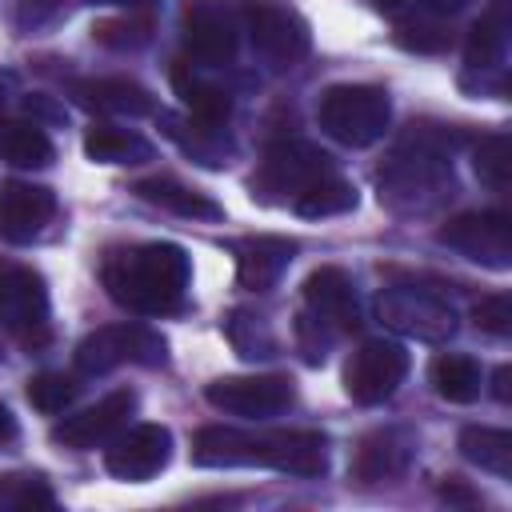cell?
Masks as SVG:
<instances>
[{"instance_id":"cell-1","label":"cell","mask_w":512,"mask_h":512,"mask_svg":"<svg viewBox=\"0 0 512 512\" xmlns=\"http://www.w3.org/2000/svg\"><path fill=\"white\" fill-rule=\"evenodd\" d=\"M192 460L204 468H276L292 476H320L328 468V440L320 432H240L200 428Z\"/></svg>"},{"instance_id":"cell-2","label":"cell","mask_w":512,"mask_h":512,"mask_svg":"<svg viewBox=\"0 0 512 512\" xmlns=\"http://www.w3.org/2000/svg\"><path fill=\"white\" fill-rule=\"evenodd\" d=\"M188 252L180 244L156 240V244H136L124 252H112L104 260V288L108 296L136 312V316H164L180 308L188 292Z\"/></svg>"},{"instance_id":"cell-3","label":"cell","mask_w":512,"mask_h":512,"mask_svg":"<svg viewBox=\"0 0 512 512\" xmlns=\"http://www.w3.org/2000/svg\"><path fill=\"white\" fill-rule=\"evenodd\" d=\"M320 128L344 148L376 144L392 124V100L376 84H336L320 96Z\"/></svg>"},{"instance_id":"cell-4","label":"cell","mask_w":512,"mask_h":512,"mask_svg":"<svg viewBox=\"0 0 512 512\" xmlns=\"http://www.w3.org/2000/svg\"><path fill=\"white\" fill-rule=\"evenodd\" d=\"M244 32L272 68H292L308 56V20L288 0H244Z\"/></svg>"},{"instance_id":"cell-5","label":"cell","mask_w":512,"mask_h":512,"mask_svg":"<svg viewBox=\"0 0 512 512\" xmlns=\"http://www.w3.org/2000/svg\"><path fill=\"white\" fill-rule=\"evenodd\" d=\"M376 312L388 328L404 332V336H416V340H448L456 332V308L432 292V288H420V284H392L380 292L376 300Z\"/></svg>"},{"instance_id":"cell-6","label":"cell","mask_w":512,"mask_h":512,"mask_svg":"<svg viewBox=\"0 0 512 512\" xmlns=\"http://www.w3.org/2000/svg\"><path fill=\"white\" fill-rule=\"evenodd\" d=\"M120 364H164V340L144 324H104L76 344V368L88 376Z\"/></svg>"},{"instance_id":"cell-7","label":"cell","mask_w":512,"mask_h":512,"mask_svg":"<svg viewBox=\"0 0 512 512\" xmlns=\"http://www.w3.org/2000/svg\"><path fill=\"white\" fill-rule=\"evenodd\" d=\"M436 240L448 244L452 252L484 264V268H496V272H504L512 264V224L500 208L460 212L436 232Z\"/></svg>"},{"instance_id":"cell-8","label":"cell","mask_w":512,"mask_h":512,"mask_svg":"<svg viewBox=\"0 0 512 512\" xmlns=\"http://www.w3.org/2000/svg\"><path fill=\"white\" fill-rule=\"evenodd\" d=\"M0 328L20 344L48 340V288L32 268H0Z\"/></svg>"},{"instance_id":"cell-9","label":"cell","mask_w":512,"mask_h":512,"mask_svg":"<svg viewBox=\"0 0 512 512\" xmlns=\"http://www.w3.org/2000/svg\"><path fill=\"white\" fill-rule=\"evenodd\" d=\"M328 172H332L328 152H320L308 140H280L264 152L252 188H260V196H292L296 200L308 184H316Z\"/></svg>"},{"instance_id":"cell-10","label":"cell","mask_w":512,"mask_h":512,"mask_svg":"<svg viewBox=\"0 0 512 512\" xmlns=\"http://www.w3.org/2000/svg\"><path fill=\"white\" fill-rule=\"evenodd\" d=\"M408 376V352L396 340H368L344 368V392L356 404H384Z\"/></svg>"},{"instance_id":"cell-11","label":"cell","mask_w":512,"mask_h":512,"mask_svg":"<svg viewBox=\"0 0 512 512\" xmlns=\"http://www.w3.org/2000/svg\"><path fill=\"white\" fill-rule=\"evenodd\" d=\"M208 404L228 412V416H244V420H272L284 408H292L296 388L288 376H224L212 380L204 388Z\"/></svg>"},{"instance_id":"cell-12","label":"cell","mask_w":512,"mask_h":512,"mask_svg":"<svg viewBox=\"0 0 512 512\" xmlns=\"http://www.w3.org/2000/svg\"><path fill=\"white\" fill-rule=\"evenodd\" d=\"M300 328H316V332H324V340L332 332H356L360 328L356 292H352V280L340 268H316L304 280V320H300Z\"/></svg>"},{"instance_id":"cell-13","label":"cell","mask_w":512,"mask_h":512,"mask_svg":"<svg viewBox=\"0 0 512 512\" xmlns=\"http://www.w3.org/2000/svg\"><path fill=\"white\" fill-rule=\"evenodd\" d=\"M184 48L212 68H224L236 60V20L220 0H188L180 12Z\"/></svg>"},{"instance_id":"cell-14","label":"cell","mask_w":512,"mask_h":512,"mask_svg":"<svg viewBox=\"0 0 512 512\" xmlns=\"http://www.w3.org/2000/svg\"><path fill=\"white\" fill-rule=\"evenodd\" d=\"M172 456V432L164 424H140L132 428L128 436H120L112 448H108V472L116 480H152Z\"/></svg>"},{"instance_id":"cell-15","label":"cell","mask_w":512,"mask_h":512,"mask_svg":"<svg viewBox=\"0 0 512 512\" xmlns=\"http://www.w3.org/2000/svg\"><path fill=\"white\" fill-rule=\"evenodd\" d=\"M132 408H136V392L120 388V392L104 396L100 404H92V408H84V412L60 420V424L52 428V440L64 444V448H96V444L112 440V436L124 428V420L132 416Z\"/></svg>"},{"instance_id":"cell-16","label":"cell","mask_w":512,"mask_h":512,"mask_svg":"<svg viewBox=\"0 0 512 512\" xmlns=\"http://www.w3.org/2000/svg\"><path fill=\"white\" fill-rule=\"evenodd\" d=\"M56 212V196L40 184L12 180L0 188V240L8 244H28L44 232V224Z\"/></svg>"},{"instance_id":"cell-17","label":"cell","mask_w":512,"mask_h":512,"mask_svg":"<svg viewBox=\"0 0 512 512\" xmlns=\"http://www.w3.org/2000/svg\"><path fill=\"white\" fill-rule=\"evenodd\" d=\"M416 456V436L404 432V428H380V432H368L356 448V460H352V476L360 484H388L396 476L408 472Z\"/></svg>"},{"instance_id":"cell-18","label":"cell","mask_w":512,"mask_h":512,"mask_svg":"<svg viewBox=\"0 0 512 512\" xmlns=\"http://www.w3.org/2000/svg\"><path fill=\"white\" fill-rule=\"evenodd\" d=\"M72 96L80 108L100 112V116H148L152 112V96L148 88H140L136 80L124 76H100V80H76Z\"/></svg>"},{"instance_id":"cell-19","label":"cell","mask_w":512,"mask_h":512,"mask_svg":"<svg viewBox=\"0 0 512 512\" xmlns=\"http://www.w3.org/2000/svg\"><path fill=\"white\" fill-rule=\"evenodd\" d=\"M296 256V244L292 240H280V236H256V240H244L236 244V276L244 288L252 292H268L284 268L292 264Z\"/></svg>"},{"instance_id":"cell-20","label":"cell","mask_w":512,"mask_h":512,"mask_svg":"<svg viewBox=\"0 0 512 512\" xmlns=\"http://www.w3.org/2000/svg\"><path fill=\"white\" fill-rule=\"evenodd\" d=\"M136 196L164 208V212H176V216H188V220H220L224 208L216 200H208L204 192L180 184V180H168V176H152V180H140L136 184Z\"/></svg>"},{"instance_id":"cell-21","label":"cell","mask_w":512,"mask_h":512,"mask_svg":"<svg viewBox=\"0 0 512 512\" xmlns=\"http://www.w3.org/2000/svg\"><path fill=\"white\" fill-rule=\"evenodd\" d=\"M172 80H176V92H180V100L188 104L192 120H196L204 132H212V128H220V124H228V116H232V96H228L224 88H216V84H208V80L192 76V72H188V64H184V68H176V72H172Z\"/></svg>"},{"instance_id":"cell-22","label":"cell","mask_w":512,"mask_h":512,"mask_svg":"<svg viewBox=\"0 0 512 512\" xmlns=\"http://www.w3.org/2000/svg\"><path fill=\"white\" fill-rule=\"evenodd\" d=\"M84 152L96 164H140L152 156V144L132 132V128H116V124H92L84 132Z\"/></svg>"},{"instance_id":"cell-23","label":"cell","mask_w":512,"mask_h":512,"mask_svg":"<svg viewBox=\"0 0 512 512\" xmlns=\"http://www.w3.org/2000/svg\"><path fill=\"white\" fill-rule=\"evenodd\" d=\"M460 452L480 472H492L500 480L512 476V432H504V428H484V424L464 428L460 432Z\"/></svg>"},{"instance_id":"cell-24","label":"cell","mask_w":512,"mask_h":512,"mask_svg":"<svg viewBox=\"0 0 512 512\" xmlns=\"http://www.w3.org/2000/svg\"><path fill=\"white\" fill-rule=\"evenodd\" d=\"M0 160H8L16 168H44L52 160V140L44 136L40 124L8 120V124H0Z\"/></svg>"},{"instance_id":"cell-25","label":"cell","mask_w":512,"mask_h":512,"mask_svg":"<svg viewBox=\"0 0 512 512\" xmlns=\"http://www.w3.org/2000/svg\"><path fill=\"white\" fill-rule=\"evenodd\" d=\"M432 388L448 404H472L480 396V368H476V360L452 356V352L436 356L432 360Z\"/></svg>"},{"instance_id":"cell-26","label":"cell","mask_w":512,"mask_h":512,"mask_svg":"<svg viewBox=\"0 0 512 512\" xmlns=\"http://www.w3.org/2000/svg\"><path fill=\"white\" fill-rule=\"evenodd\" d=\"M292 204H296V212L308 216V220H316V216H340V212L356 208V188H352L348 180H340L336 172H328V176H320L316 184H308Z\"/></svg>"},{"instance_id":"cell-27","label":"cell","mask_w":512,"mask_h":512,"mask_svg":"<svg viewBox=\"0 0 512 512\" xmlns=\"http://www.w3.org/2000/svg\"><path fill=\"white\" fill-rule=\"evenodd\" d=\"M472 164H476L480 184H484L488 192H500V196H504V192H508V168H512V140H508L504 132L484 136Z\"/></svg>"},{"instance_id":"cell-28","label":"cell","mask_w":512,"mask_h":512,"mask_svg":"<svg viewBox=\"0 0 512 512\" xmlns=\"http://www.w3.org/2000/svg\"><path fill=\"white\" fill-rule=\"evenodd\" d=\"M76 392H80V384L72 376H64V372H40V376L28 380V404L36 412H44V416L64 412L76 400Z\"/></svg>"},{"instance_id":"cell-29","label":"cell","mask_w":512,"mask_h":512,"mask_svg":"<svg viewBox=\"0 0 512 512\" xmlns=\"http://www.w3.org/2000/svg\"><path fill=\"white\" fill-rule=\"evenodd\" d=\"M500 56H504V24L496 12H488L468 32V64L472 68H496Z\"/></svg>"},{"instance_id":"cell-30","label":"cell","mask_w":512,"mask_h":512,"mask_svg":"<svg viewBox=\"0 0 512 512\" xmlns=\"http://www.w3.org/2000/svg\"><path fill=\"white\" fill-rule=\"evenodd\" d=\"M52 492L40 476H0V508H48Z\"/></svg>"},{"instance_id":"cell-31","label":"cell","mask_w":512,"mask_h":512,"mask_svg":"<svg viewBox=\"0 0 512 512\" xmlns=\"http://www.w3.org/2000/svg\"><path fill=\"white\" fill-rule=\"evenodd\" d=\"M92 36L108 48H140L148 40V20H132V16L128 20H100L92 28Z\"/></svg>"},{"instance_id":"cell-32","label":"cell","mask_w":512,"mask_h":512,"mask_svg":"<svg viewBox=\"0 0 512 512\" xmlns=\"http://www.w3.org/2000/svg\"><path fill=\"white\" fill-rule=\"evenodd\" d=\"M472 316H476V328H484L492 336H508L512 332V296L508 292H492L472 308Z\"/></svg>"},{"instance_id":"cell-33","label":"cell","mask_w":512,"mask_h":512,"mask_svg":"<svg viewBox=\"0 0 512 512\" xmlns=\"http://www.w3.org/2000/svg\"><path fill=\"white\" fill-rule=\"evenodd\" d=\"M400 44L420 48V52H436V48L448 44V32H440L436 24H404L400 28Z\"/></svg>"},{"instance_id":"cell-34","label":"cell","mask_w":512,"mask_h":512,"mask_svg":"<svg viewBox=\"0 0 512 512\" xmlns=\"http://www.w3.org/2000/svg\"><path fill=\"white\" fill-rule=\"evenodd\" d=\"M376 8H384V12H400V8H424V12H436V16H452V12L468 8V0H376Z\"/></svg>"},{"instance_id":"cell-35","label":"cell","mask_w":512,"mask_h":512,"mask_svg":"<svg viewBox=\"0 0 512 512\" xmlns=\"http://www.w3.org/2000/svg\"><path fill=\"white\" fill-rule=\"evenodd\" d=\"M508 380H512V368H508V364H500V368H496V376H492V392H496V400H500V404H508V400H512Z\"/></svg>"},{"instance_id":"cell-36","label":"cell","mask_w":512,"mask_h":512,"mask_svg":"<svg viewBox=\"0 0 512 512\" xmlns=\"http://www.w3.org/2000/svg\"><path fill=\"white\" fill-rule=\"evenodd\" d=\"M440 492H444L448 500H472V492H468V488H464V484H460L456 476H448V484H444Z\"/></svg>"},{"instance_id":"cell-37","label":"cell","mask_w":512,"mask_h":512,"mask_svg":"<svg viewBox=\"0 0 512 512\" xmlns=\"http://www.w3.org/2000/svg\"><path fill=\"white\" fill-rule=\"evenodd\" d=\"M16 436V420H12V412L0 404V440H12Z\"/></svg>"},{"instance_id":"cell-38","label":"cell","mask_w":512,"mask_h":512,"mask_svg":"<svg viewBox=\"0 0 512 512\" xmlns=\"http://www.w3.org/2000/svg\"><path fill=\"white\" fill-rule=\"evenodd\" d=\"M0 356H4V348H0Z\"/></svg>"}]
</instances>
